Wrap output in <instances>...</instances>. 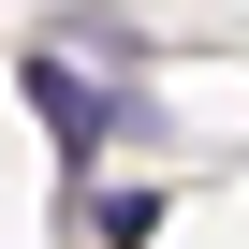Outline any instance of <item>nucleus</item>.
Segmentation results:
<instances>
[{"instance_id": "obj_1", "label": "nucleus", "mask_w": 249, "mask_h": 249, "mask_svg": "<svg viewBox=\"0 0 249 249\" xmlns=\"http://www.w3.org/2000/svg\"><path fill=\"white\" fill-rule=\"evenodd\" d=\"M30 103L59 117V147H73V161H103L117 132H161V103H147V88H117V73L59 59V44H30Z\"/></svg>"}, {"instance_id": "obj_2", "label": "nucleus", "mask_w": 249, "mask_h": 249, "mask_svg": "<svg viewBox=\"0 0 249 249\" xmlns=\"http://www.w3.org/2000/svg\"><path fill=\"white\" fill-rule=\"evenodd\" d=\"M88 234H103V249H147V234H161V191H147V176H132V191H88Z\"/></svg>"}]
</instances>
